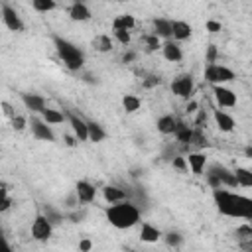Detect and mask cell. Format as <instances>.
Listing matches in <instances>:
<instances>
[{
  "instance_id": "cell-14",
  "label": "cell",
  "mask_w": 252,
  "mask_h": 252,
  "mask_svg": "<svg viewBox=\"0 0 252 252\" xmlns=\"http://www.w3.org/2000/svg\"><path fill=\"white\" fill-rule=\"evenodd\" d=\"M22 102H24V106H26L28 110L39 112V114L47 108L45 98H43L41 94H35V93H24V94H22Z\"/></svg>"
},
{
  "instance_id": "cell-38",
  "label": "cell",
  "mask_w": 252,
  "mask_h": 252,
  "mask_svg": "<svg viewBox=\"0 0 252 252\" xmlns=\"http://www.w3.org/2000/svg\"><path fill=\"white\" fill-rule=\"evenodd\" d=\"M158 85H161V77H158V75H148L146 79H142V87L144 89H154Z\"/></svg>"
},
{
  "instance_id": "cell-17",
  "label": "cell",
  "mask_w": 252,
  "mask_h": 252,
  "mask_svg": "<svg viewBox=\"0 0 252 252\" xmlns=\"http://www.w3.org/2000/svg\"><path fill=\"white\" fill-rule=\"evenodd\" d=\"M161 53H163V57H165L169 63H179V61L183 59V51H181L179 43L173 41V39L163 41V45H161Z\"/></svg>"
},
{
  "instance_id": "cell-42",
  "label": "cell",
  "mask_w": 252,
  "mask_h": 252,
  "mask_svg": "<svg viewBox=\"0 0 252 252\" xmlns=\"http://www.w3.org/2000/svg\"><path fill=\"white\" fill-rule=\"evenodd\" d=\"M10 207H12V197H10V195L0 197V213H6Z\"/></svg>"
},
{
  "instance_id": "cell-10",
  "label": "cell",
  "mask_w": 252,
  "mask_h": 252,
  "mask_svg": "<svg viewBox=\"0 0 252 252\" xmlns=\"http://www.w3.org/2000/svg\"><path fill=\"white\" fill-rule=\"evenodd\" d=\"M67 120H69V126L73 130V136L79 140V142H87L89 140V126H87V120L77 116L75 112H67Z\"/></svg>"
},
{
  "instance_id": "cell-5",
  "label": "cell",
  "mask_w": 252,
  "mask_h": 252,
  "mask_svg": "<svg viewBox=\"0 0 252 252\" xmlns=\"http://www.w3.org/2000/svg\"><path fill=\"white\" fill-rule=\"evenodd\" d=\"M53 234V222L43 215H35L33 222H32V238L37 240V242H47Z\"/></svg>"
},
{
  "instance_id": "cell-35",
  "label": "cell",
  "mask_w": 252,
  "mask_h": 252,
  "mask_svg": "<svg viewBox=\"0 0 252 252\" xmlns=\"http://www.w3.org/2000/svg\"><path fill=\"white\" fill-rule=\"evenodd\" d=\"M163 238H165V244H167V246H173V248H177V246L183 242V236H181L179 232H173V230L167 232Z\"/></svg>"
},
{
  "instance_id": "cell-8",
  "label": "cell",
  "mask_w": 252,
  "mask_h": 252,
  "mask_svg": "<svg viewBox=\"0 0 252 252\" xmlns=\"http://www.w3.org/2000/svg\"><path fill=\"white\" fill-rule=\"evenodd\" d=\"M0 10H2V22H4V26H6L10 32H22V30L26 28L24 22H22V18H20V14H18L10 4L2 2Z\"/></svg>"
},
{
  "instance_id": "cell-22",
  "label": "cell",
  "mask_w": 252,
  "mask_h": 252,
  "mask_svg": "<svg viewBox=\"0 0 252 252\" xmlns=\"http://www.w3.org/2000/svg\"><path fill=\"white\" fill-rule=\"evenodd\" d=\"M91 45H93V49L98 51V53H108V51L114 49V39H112L110 35H106V33H98V35L93 37Z\"/></svg>"
},
{
  "instance_id": "cell-50",
  "label": "cell",
  "mask_w": 252,
  "mask_h": 252,
  "mask_svg": "<svg viewBox=\"0 0 252 252\" xmlns=\"http://www.w3.org/2000/svg\"><path fill=\"white\" fill-rule=\"evenodd\" d=\"M244 156H246L248 159H252V146H246V148H244Z\"/></svg>"
},
{
  "instance_id": "cell-19",
  "label": "cell",
  "mask_w": 252,
  "mask_h": 252,
  "mask_svg": "<svg viewBox=\"0 0 252 252\" xmlns=\"http://www.w3.org/2000/svg\"><path fill=\"white\" fill-rule=\"evenodd\" d=\"M213 118H215V124H217V128H219L220 132H232V130H234V126H236L234 118H232L228 112L220 110V108L213 112Z\"/></svg>"
},
{
  "instance_id": "cell-13",
  "label": "cell",
  "mask_w": 252,
  "mask_h": 252,
  "mask_svg": "<svg viewBox=\"0 0 252 252\" xmlns=\"http://www.w3.org/2000/svg\"><path fill=\"white\" fill-rule=\"evenodd\" d=\"M209 169H211V171H215V173L219 175V179H220L222 187H228V189H234V187H238V181H236V175H234V171L226 169V167H224V165H220V163H213Z\"/></svg>"
},
{
  "instance_id": "cell-37",
  "label": "cell",
  "mask_w": 252,
  "mask_h": 252,
  "mask_svg": "<svg viewBox=\"0 0 252 252\" xmlns=\"http://www.w3.org/2000/svg\"><path fill=\"white\" fill-rule=\"evenodd\" d=\"M26 126H28V118H26V116H22V114H16V116L12 118V128H14L16 132H22V130H26Z\"/></svg>"
},
{
  "instance_id": "cell-48",
  "label": "cell",
  "mask_w": 252,
  "mask_h": 252,
  "mask_svg": "<svg viewBox=\"0 0 252 252\" xmlns=\"http://www.w3.org/2000/svg\"><path fill=\"white\" fill-rule=\"evenodd\" d=\"M69 219H73V222H81L85 219V213H73V215H69Z\"/></svg>"
},
{
  "instance_id": "cell-6",
  "label": "cell",
  "mask_w": 252,
  "mask_h": 252,
  "mask_svg": "<svg viewBox=\"0 0 252 252\" xmlns=\"http://www.w3.org/2000/svg\"><path fill=\"white\" fill-rule=\"evenodd\" d=\"M193 89H195V83H193V75L191 73H181L171 81V93L177 94L179 98L191 100Z\"/></svg>"
},
{
  "instance_id": "cell-15",
  "label": "cell",
  "mask_w": 252,
  "mask_h": 252,
  "mask_svg": "<svg viewBox=\"0 0 252 252\" xmlns=\"http://www.w3.org/2000/svg\"><path fill=\"white\" fill-rule=\"evenodd\" d=\"M187 158V163H189V169L195 173V175H201L203 171H205V167H207V154L205 152H189V156H185Z\"/></svg>"
},
{
  "instance_id": "cell-51",
  "label": "cell",
  "mask_w": 252,
  "mask_h": 252,
  "mask_svg": "<svg viewBox=\"0 0 252 252\" xmlns=\"http://www.w3.org/2000/svg\"><path fill=\"white\" fill-rule=\"evenodd\" d=\"M2 252H14V248L10 246V242H8V240H4V250H2Z\"/></svg>"
},
{
  "instance_id": "cell-21",
  "label": "cell",
  "mask_w": 252,
  "mask_h": 252,
  "mask_svg": "<svg viewBox=\"0 0 252 252\" xmlns=\"http://www.w3.org/2000/svg\"><path fill=\"white\" fill-rule=\"evenodd\" d=\"M163 236V232L158 228V226H154L152 222H142V228H140V238H142V242H148V244H154V242H158L159 238Z\"/></svg>"
},
{
  "instance_id": "cell-45",
  "label": "cell",
  "mask_w": 252,
  "mask_h": 252,
  "mask_svg": "<svg viewBox=\"0 0 252 252\" xmlns=\"http://www.w3.org/2000/svg\"><path fill=\"white\" fill-rule=\"evenodd\" d=\"M185 110H187L189 114H195V112H199V102H197V100H187V106H185Z\"/></svg>"
},
{
  "instance_id": "cell-33",
  "label": "cell",
  "mask_w": 252,
  "mask_h": 252,
  "mask_svg": "<svg viewBox=\"0 0 252 252\" xmlns=\"http://www.w3.org/2000/svg\"><path fill=\"white\" fill-rule=\"evenodd\" d=\"M171 165L177 171H181V173H187L189 171V163H187V158L185 156H173L171 158Z\"/></svg>"
},
{
  "instance_id": "cell-43",
  "label": "cell",
  "mask_w": 252,
  "mask_h": 252,
  "mask_svg": "<svg viewBox=\"0 0 252 252\" xmlns=\"http://www.w3.org/2000/svg\"><path fill=\"white\" fill-rule=\"evenodd\" d=\"M93 248V240L91 238H81L79 240V252H91Z\"/></svg>"
},
{
  "instance_id": "cell-9",
  "label": "cell",
  "mask_w": 252,
  "mask_h": 252,
  "mask_svg": "<svg viewBox=\"0 0 252 252\" xmlns=\"http://www.w3.org/2000/svg\"><path fill=\"white\" fill-rule=\"evenodd\" d=\"M213 94H215V100L220 108H234L236 106V94L234 91H230L228 87L224 85H215L213 87Z\"/></svg>"
},
{
  "instance_id": "cell-44",
  "label": "cell",
  "mask_w": 252,
  "mask_h": 252,
  "mask_svg": "<svg viewBox=\"0 0 252 252\" xmlns=\"http://www.w3.org/2000/svg\"><path fill=\"white\" fill-rule=\"evenodd\" d=\"M2 112H4V116H8L10 120L16 116V112H14L12 104H10V102H6V100H2Z\"/></svg>"
},
{
  "instance_id": "cell-32",
  "label": "cell",
  "mask_w": 252,
  "mask_h": 252,
  "mask_svg": "<svg viewBox=\"0 0 252 252\" xmlns=\"http://www.w3.org/2000/svg\"><path fill=\"white\" fill-rule=\"evenodd\" d=\"M191 146L195 148V152H201V148H207V146H209V142H207V138L203 136V132H201V128H195V134H193V140H191Z\"/></svg>"
},
{
  "instance_id": "cell-39",
  "label": "cell",
  "mask_w": 252,
  "mask_h": 252,
  "mask_svg": "<svg viewBox=\"0 0 252 252\" xmlns=\"http://www.w3.org/2000/svg\"><path fill=\"white\" fill-rule=\"evenodd\" d=\"M217 59H219V49H217V45H209V47H207V65L217 63Z\"/></svg>"
},
{
  "instance_id": "cell-31",
  "label": "cell",
  "mask_w": 252,
  "mask_h": 252,
  "mask_svg": "<svg viewBox=\"0 0 252 252\" xmlns=\"http://www.w3.org/2000/svg\"><path fill=\"white\" fill-rule=\"evenodd\" d=\"M32 8L39 14H47L57 8V2L55 0H32Z\"/></svg>"
},
{
  "instance_id": "cell-27",
  "label": "cell",
  "mask_w": 252,
  "mask_h": 252,
  "mask_svg": "<svg viewBox=\"0 0 252 252\" xmlns=\"http://www.w3.org/2000/svg\"><path fill=\"white\" fill-rule=\"evenodd\" d=\"M87 126H89V142L98 144V142H102V140L106 138V132H104V128H102L98 122L87 120Z\"/></svg>"
},
{
  "instance_id": "cell-36",
  "label": "cell",
  "mask_w": 252,
  "mask_h": 252,
  "mask_svg": "<svg viewBox=\"0 0 252 252\" xmlns=\"http://www.w3.org/2000/svg\"><path fill=\"white\" fill-rule=\"evenodd\" d=\"M236 238L238 240H244V238H250L252 236V224L250 222H244V224H240L238 228H236Z\"/></svg>"
},
{
  "instance_id": "cell-25",
  "label": "cell",
  "mask_w": 252,
  "mask_h": 252,
  "mask_svg": "<svg viewBox=\"0 0 252 252\" xmlns=\"http://www.w3.org/2000/svg\"><path fill=\"white\" fill-rule=\"evenodd\" d=\"M140 45H142V49H144L146 53H154V51L161 49L163 43H161V39H159L156 33H146V35H142Z\"/></svg>"
},
{
  "instance_id": "cell-20",
  "label": "cell",
  "mask_w": 252,
  "mask_h": 252,
  "mask_svg": "<svg viewBox=\"0 0 252 252\" xmlns=\"http://www.w3.org/2000/svg\"><path fill=\"white\" fill-rule=\"evenodd\" d=\"M173 41H185L193 35V28L189 22H183V20H173Z\"/></svg>"
},
{
  "instance_id": "cell-12",
  "label": "cell",
  "mask_w": 252,
  "mask_h": 252,
  "mask_svg": "<svg viewBox=\"0 0 252 252\" xmlns=\"http://www.w3.org/2000/svg\"><path fill=\"white\" fill-rule=\"evenodd\" d=\"M173 20H167V18H154L152 26H154V32L159 39H173Z\"/></svg>"
},
{
  "instance_id": "cell-11",
  "label": "cell",
  "mask_w": 252,
  "mask_h": 252,
  "mask_svg": "<svg viewBox=\"0 0 252 252\" xmlns=\"http://www.w3.org/2000/svg\"><path fill=\"white\" fill-rule=\"evenodd\" d=\"M75 195H77V201H79V203L89 205V203L94 201L96 189H94V185L89 183L87 179H81V181H77V185H75Z\"/></svg>"
},
{
  "instance_id": "cell-46",
  "label": "cell",
  "mask_w": 252,
  "mask_h": 252,
  "mask_svg": "<svg viewBox=\"0 0 252 252\" xmlns=\"http://www.w3.org/2000/svg\"><path fill=\"white\" fill-rule=\"evenodd\" d=\"M238 244H240V248L244 252H252V236L250 238H244V240H238Z\"/></svg>"
},
{
  "instance_id": "cell-30",
  "label": "cell",
  "mask_w": 252,
  "mask_h": 252,
  "mask_svg": "<svg viewBox=\"0 0 252 252\" xmlns=\"http://www.w3.org/2000/svg\"><path fill=\"white\" fill-rule=\"evenodd\" d=\"M234 175H236L238 187H252V169H248V167H236L234 169Z\"/></svg>"
},
{
  "instance_id": "cell-2",
  "label": "cell",
  "mask_w": 252,
  "mask_h": 252,
  "mask_svg": "<svg viewBox=\"0 0 252 252\" xmlns=\"http://www.w3.org/2000/svg\"><path fill=\"white\" fill-rule=\"evenodd\" d=\"M104 213H106V220L118 230L132 228L140 222V209L132 201H122V203L110 205V207H106Z\"/></svg>"
},
{
  "instance_id": "cell-29",
  "label": "cell",
  "mask_w": 252,
  "mask_h": 252,
  "mask_svg": "<svg viewBox=\"0 0 252 252\" xmlns=\"http://www.w3.org/2000/svg\"><path fill=\"white\" fill-rule=\"evenodd\" d=\"M41 118H43L47 124H61V122L67 118V114H65V112H59V110H55V108H45V110L41 112Z\"/></svg>"
},
{
  "instance_id": "cell-23",
  "label": "cell",
  "mask_w": 252,
  "mask_h": 252,
  "mask_svg": "<svg viewBox=\"0 0 252 252\" xmlns=\"http://www.w3.org/2000/svg\"><path fill=\"white\" fill-rule=\"evenodd\" d=\"M193 134H195V128L187 126L185 122H179L177 120V128H175V140L181 144V146H191V140H193Z\"/></svg>"
},
{
  "instance_id": "cell-4",
  "label": "cell",
  "mask_w": 252,
  "mask_h": 252,
  "mask_svg": "<svg viewBox=\"0 0 252 252\" xmlns=\"http://www.w3.org/2000/svg\"><path fill=\"white\" fill-rule=\"evenodd\" d=\"M236 79V73L232 69H228L226 65H220V63H211L205 67V81L211 83V87L215 85H224V83H230Z\"/></svg>"
},
{
  "instance_id": "cell-7",
  "label": "cell",
  "mask_w": 252,
  "mask_h": 252,
  "mask_svg": "<svg viewBox=\"0 0 252 252\" xmlns=\"http://www.w3.org/2000/svg\"><path fill=\"white\" fill-rule=\"evenodd\" d=\"M30 128H32V134H33L35 140H41V142H53L55 140V134H53L51 126L43 118L32 116L30 118Z\"/></svg>"
},
{
  "instance_id": "cell-18",
  "label": "cell",
  "mask_w": 252,
  "mask_h": 252,
  "mask_svg": "<svg viewBox=\"0 0 252 252\" xmlns=\"http://www.w3.org/2000/svg\"><path fill=\"white\" fill-rule=\"evenodd\" d=\"M69 18L73 20V22H87V20H91V10H89V6L85 4V2H73L71 6H69Z\"/></svg>"
},
{
  "instance_id": "cell-34",
  "label": "cell",
  "mask_w": 252,
  "mask_h": 252,
  "mask_svg": "<svg viewBox=\"0 0 252 252\" xmlns=\"http://www.w3.org/2000/svg\"><path fill=\"white\" fill-rule=\"evenodd\" d=\"M112 35H114V39H116L120 45H128L130 39H132V35H130L128 30H116V32H112Z\"/></svg>"
},
{
  "instance_id": "cell-41",
  "label": "cell",
  "mask_w": 252,
  "mask_h": 252,
  "mask_svg": "<svg viewBox=\"0 0 252 252\" xmlns=\"http://www.w3.org/2000/svg\"><path fill=\"white\" fill-rule=\"evenodd\" d=\"M43 215H45V217H47V219H49L53 224H57V222H61V220H63V217H61L59 213L51 211V209H45V213H43Z\"/></svg>"
},
{
  "instance_id": "cell-24",
  "label": "cell",
  "mask_w": 252,
  "mask_h": 252,
  "mask_svg": "<svg viewBox=\"0 0 252 252\" xmlns=\"http://www.w3.org/2000/svg\"><path fill=\"white\" fill-rule=\"evenodd\" d=\"M156 126H158V132H161V134H165V136L175 134V128H177V118H175L173 114H163V116H159V118H158Z\"/></svg>"
},
{
  "instance_id": "cell-40",
  "label": "cell",
  "mask_w": 252,
  "mask_h": 252,
  "mask_svg": "<svg viewBox=\"0 0 252 252\" xmlns=\"http://www.w3.org/2000/svg\"><path fill=\"white\" fill-rule=\"evenodd\" d=\"M205 28H207V32H211V33H217V32H220V30H222L220 22H217V20H207Z\"/></svg>"
},
{
  "instance_id": "cell-1",
  "label": "cell",
  "mask_w": 252,
  "mask_h": 252,
  "mask_svg": "<svg viewBox=\"0 0 252 252\" xmlns=\"http://www.w3.org/2000/svg\"><path fill=\"white\" fill-rule=\"evenodd\" d=\"M213 201L220 215L230 219L252 220V197H246L228 189H213Z\"/></svg>"
},
{
  "instance_id": "cell-16",
  "label": "cell",
  "mask_w": 252,
  "mask_h": 252,
  "mask_svg": "<svg viewBox=\"0 0 252 252\" xmlns=\"http://www.w3.org/2000/svg\"><path fill=\"white\" fill-rule=\"evenodd\" d=\"M102 197H104V201L110 203V205L128 201L126 191H124L122 187H118V185H104V187H102Z\"/></svg>"
},
{
  "instance_id": "cell-26",
  "label": "cell",
  "mask_w": 252,
  "mask_h": 252,
  "mask_svg": "<svg viewBox=\"0 0 252 252\" xmlns=\"http://www.w3.org/2000/svg\"><path fill=\"white\" fill-rule=\"evenodd\" d=\"M134 26H136V18L132 14H120L112 20V32H116V30H128L130 32Z\"/></svg>"
},
{
  "instance_id": "cell-47",
  "label": "cell",
  "mask_w": 252,
  "mask_h": 252,
  "mask_svg": "<svg viewBox=\"0 0 252 252\" xmlns=\"http://www.w3.org/2000/svg\"><path fill=\"white\" fill-rule=\"evenodd\" d=\"M134 59H136V53H134V51H128V53L122 55V61H124V63H132Z\"/></svg>"
},
{
  "instance_id": "cell-28",
  "label": "cell",
  "mask_w": 252,
  "mask_h": 252,
  "mask_svg": "<svg viewBox=\"0 0 252 252\" xmlns=\"http://www.w3.org/2000/svg\"><path fill=\"white\" fill-rule=\"evenodd\" d=\"M140 106H142L140 96H136V94H124V96H122V108H124L128 114L140 110Z\"/></svg>"
},
{
  "instance_id": "cell-3",
  "label": "cell",
  "mask_w": 252,
  "mask_h": 252,
  "mask_svg": "<svg viewBox=\"0 0 252 252\" xmlns=\"http://www.w3.org/2000/svg\"><path fill=\"white\" fill-rule=\"evenodd\" d=\"M51 39H53V45H55V51H57L59 59L63 61V65L67 69H71V71L83 69V65H85V53H83L81 47H77L73 41H69V39L61 37V35H55V33L51 35Z\"/></svg>"
},
{
  "instance_id": "cell-49",
  "label": "cell",
  "mask_w": 252,
  "mask_h": 252,
  "mask_svg": "<svg viewBox=\"0 0 252 252\" xmlns=\"http://www.w3.org/2000/svg\"><path fill=\"white\" fill-rule=\"evenodd\" d=\"M77 142H79V140H77L75 136H65V144H67V146L73 148V146H77Z\"/></svg>"
}]
</instances>
